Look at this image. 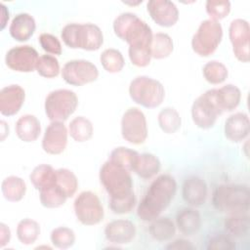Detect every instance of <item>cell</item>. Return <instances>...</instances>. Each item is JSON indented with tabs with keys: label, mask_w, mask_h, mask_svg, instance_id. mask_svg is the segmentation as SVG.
<instances>
[{
	"label": "cell",
	"mask_w": 250,
	"mask_h": 250,
	"mask_svg": "<svg viewBox=\"0 0 250 250\" xmlns=\"http://www.w3.org/2000/svg\"><path fill=\"white\" fill-rule=\"evenodd\" d=\"M177 190L175 179L168 175L158 176L149 186L145 197L137 208L138 217L145 222H151L158 218L174 198Z\"/></svg>",
	"instance_id": "obj_1"
},
{
	"label": "cell",
	"mask_w": 250,
	"mask_h": 250,
	"mask_svg": "<svg viewBox=\"0 0 250 250\" xmlns=\"http://www.w3.org/2000/svg\"><path fill=\"white\" fill-rule=\"evenodd\" d=\"M117 37L129 44V48L150 47L152 31L149 25L133 13H122L113 21Z\"/></svg>",
	"instance_id": "obj_2"
},
{
	"label": "cell",
	"mask_w": 250,
	"mask_h": 250,
	"mask_svg": "<svg viewBox=\"0 0 250 250\" xmlns=\"http://www.w3.org/2000/svg\"><path fill=\"white\" fill-rule=\"evenodd\" d=\"M63 43L71 49L97 51L104 43L101 28L94 23H67L61 31Z\"/></svg>",
	"instance_id": "obj_3"
},
{
	"label": "cell",
	"mask_w": 250,
	"mask_h": 250,
	"mask_svg": "<svg viewBox=\"0 0 250 250\" xmlns=\"http://www.w3.org/2000/svg\"><path fill=\"white\" fill-rule=\"evenodd\" d=\"M216 210L228 214H241L249 208V189L242 185H221L212 197Z\"/></svg>",
	"instance_id": "obj_4"
},
{
	"label": "cell",
	"mask_w": 250,
	"mask_h": 250,
	"mask_svg": "<svg viewBox=\"0 0 250 250\" xmlns=\"http://www.w3.org/2000/svg\"><path fill=\"white\" fill-rule=\"evenodd\" d=\"M100 181L109 199H123L134 192L130 172L109 160L101 167Z\"/></svg>",
	"instance_id": "obj_5"
},
{
	"label": "cell",
	"mask_w": 250,
	"mask_h": 250,
	"mask_svg": "<svg viewBox=\"0 0 250 250\" xmlns=\"http://www.w3.org/2000/svg\"><path fill=\"white\" fill-rule=\"evenodd\" d=\"M129 95L136 104L146 108H154L162 104L165 90L158 80L142 75L131 81Z\"/></svg>",
	"instance_id": "obj_6"
},
{
	"label": "cell",
	"mask_w": 250,
	"mask_h": 250,
	"mask_svg": "<svg viewBox=\"0 0 250 250\" xmlns=\"http://www.w3.org/2000/svg\"><path fill=\"white\" fill-rule=\"evenodd\" d=\"M77 105L78 98L73 91L58 89L47 95L44 109L49 120L63 122L75 111Z\"/></svg>",
	"instance_id": "obj_7"
},
{
	"label": "cell",
	"mask_w": 250,
	"mask_h": 250,
	"mask_svg": "<svg viewBox=\"0 0 250 250\" xmlns=\"http://www.w3.org/2000/svg\"><path fill=\"white\" fill-rule=\"evenodd\" d=\"M223 38V28L219 21L208 19L203 21L191 39V48L200 57L212 55Z\"/></svg>",
	"instance_id": "obj_8"
},
{
	"label": "cell",
	"mask_w": 250,
	"mask_h": 250,
	"mask_svg": "<svg viewBox=\"0 0 250 250\" xmlns=\"http://www.w3.org/2000/svg\"><path fill=\"white\" fill-rule=\"evenodd\" d=\"M223 113L217 100V89L207 90L194 100L191 105L193 123L201 129L212 128L219 115Z\"/></svg>",
	"instance_id": "obj_9"
},
{
	"label": "cell",
	"mask_w": 250,
	"mask_h": 250,
	"mask_svg": "<svg viewBox=\"0 0 250 250\" xmlns=\"http://www.w3.org/2000/svg\"><path fill=\"white\" fill-rule=\"evenodd\" d=\"M74 213L84 226H94L102 222L104 211L98 195L90 190L80 192L74 200Z\"/></svg>",
	"instance_id": "obj_10"
},
{
	"label": "cell",
	"mask_w": 250,
	"mask_h": 250,
	"mask_svg": "<svg viewBox=\"0 0 250 250\" xmlns=\"http://www.w3.org/2000/svg\"><path fill=\"white\" fill-rule=\"evenodd\" d=\"M121 135L132 145L145 143L147 137V125L144 112L137 107L128 108L121 119Z\"/></svg>",
	"instance_id": "obj_11"
},
{
	"label": "cell",
	"mask_w": 250,
	"mask_h": 250,
	"mask_svg": "<svg viewBox=\"0 0 250 250\" xmlns=\"http://www.w3.org/2000/svg\"><path fill=\"white\" fill-rule=\"evenodd\" d=\"M99 76L97 66L87 60H72L62 69V79L71 86H83L94 82Z\"/></svg>",
	"instance_id": "obj_12"
},
{
	"label": "cell",
	"mask_w": 250,
	"mask_h": 250,
	"mask_svg": "<svg viewBox=\"0 0 250 250\" xmlns=\"http://www.w3.org/2000/svg\"><path fill=\"white\" fill-rule=\"evenodd\" d=\"M39 56L37 51L29 45H21L11 48L6 56V65L17 72H32L36 69Z\"/></svg>",
	"instance_id": "obj_13"
},
{
	"label": "cell",
	"mask_w": 250,
	"mask_h": 250,
	"mask_svg": "<svg viewBox=\"0 0 250 250\" xmlns=\"http://www.w3.org/2000/svg\"><path fill=\"white\" fill-rule=\"evenodd\" d=\"M229 36L235 58L242 62H248L250 60V28L248 21L242 19L233 20L229 24Z\"/></svg>",
	"instance_id": "obj_14"
},
{
	"label": "cell",
	"mask_w": 250,
	"mask_h": 250,
	"mask_svg": "<svg viewBox=\"0 0 250 250\" xmlns=\"http://www.w3.org/2000/svg\"><path fill=\"white\" fill-rule=\"evenodd\" d=\"M67 129L63 122L52 121L45 130L42 139V148L53 155L61 154L67 145Z\"/></svg>",
	"instance_id": "obj_15"
},
{
	"label": "cell",
	"mask_w": 250,
	"mask_h": 250,
	"mask_svg": "<svg viewBox=\"0 0 250 250\" xmlns=\"http://www.w3.org/2000/svg\"><path fill=\"white\" fill-rule=\"evenodd\" d=\"M147 12L153 21L163 27L173 26L179 19L177 6L168 0H150L146 4Z\"/></svg>",
	"instance_id": "obj_16"
},
{
	"label": "cell",
	"mask_w": 250,
	"mask_h": 250,
	"mask_svg": "<svg viewBox=\"0 0 250 250\" xmlns=\"http://www.w3.org/2000/svg\"><path fill=\"white\" fill-rule=\"evenodd\" d=\"M25 92L17 84L5 86L0 91V112L5 116L17 114L23 104Z\"/></svg>",
	"instance_id": "obj_17"
},
{
	"label": "cell",
	"mask_w": 250,
	"mask_h": 250,
	"mask_svg": "<svg viewBox=\"0 0 250 250\" xmlns=\"http://www.w3.org/2000/svg\"><path fill=\"white\" fill-rule=\"evenodd\" d=\"M104 235L113 244H127L134 239L136 227L129 220H115L106 225Z\"/></svg>",
	"instance_id": "obj_18"
},
{
	"label": "cell",
	"mask_w": 250,
	"mask_h": 250,
	"mask_svg": "<svg viewBox=\"0 0 250 250\" xmlns=\"http://www.w3.org/2000/svg\"><path fill=\"white\" fill-rule=\"evenodd\" d=\"M249 117L244 112L231 114L225 122V136L232 143H239L249 135Z\"/></svg>",
	"instance_id": "obj_19"
},
{
	"label": "cell",
	"mask_w": 250,
	"mask_h": 250,
	"mask_svg": "<svg viewBox=\"0 0 250 250\" xmlns=\"http://www.w3.org/2000/svg\"><path fill=\"white\" fill-rule=\"evenodd\" d=\"M35 28L36 23L34 18L27 13H20L12 20L9 32L15 40L24 42L33 35Z\"/></svg>",
	"instance_id": "obj_20"
},
{
	"label": "cell",
	"mask_w": 250,
	"mask_h": 250,
	"mask_svg": "<svg viewBox=\"0 0 250 250\" xmlns=\"http://www.w3.org/2000/svg\"><path fill=\"white\" fill-rule=\"evenodd\" d=\"M183 197L191 206L204 204L207 197L206 183L198 177L188 178L183 185Z\"/></svg>",
	"instance_id": "obj_21"
},
{
	"label": "cell",
	"mask_w": 250,
	"mask_h": 250,
	"mask_svg": "<svg viewBox=\"0 0 250 250\" xmlns=\"http://www.w3.org/2000/svg\"><path fill=\"white\" fill-rule=\"evenodd\" d=\"M15 130L18 138L22 142H34L41 133L40 121L35 115L24 114L17 120Z\"/></svg>",
	"instance_id": "obj_22"
},
{
	"label": "cell",
	"mask_w": 250,
	"mask_h": 250,
	"mask_svg": "<svg viewBox=\"0 0 250 250\" xmlns=\"http://www.w3.org/2000/svg\"><path fill=\"white\" fill-rule=\"evenodd\" d=\"M176 223L179 230L185 235H192L201 226L200 214L193 208H184L177 214Z\"/></svg>",
	"instance_id": "obj_23"
},
{
	"label": "cell",
	"mask_w": 250,
	"mask_h": 250,
	"mask_svg": "<svg viewBox=\"0 0 250 250\" xmlns=\"http://www.w3.org/2000/svg\"><path fill=\"white\" fill-rule=\"evenodd\" d=\"M161 167L160 160L151 153H142L138 155L133 171L142 179L147 180L155 176Z\"/></svg>",
	"instance_id": "obj_24"
},
{
	"label": "cell",
	"mask_w": 250,
	"mask_h": 250,
	"mask_svg": "<svg viewBox=\"0 0 250 250\" xmlns=\"http://www.w3.org/2000/svg\"><path fill=\"white\" fill-rule=\"evenodd\" d=\"M1 191L6 200L10 202H18L23 198L26 191V185L21 178L18 176H9L3 180Z\"/></svg>",
	"instance_id": "obj_25"
},
{
	"label": "cell",
	"mask_w": 250,
	"mask_h": 250,
	"mask_svg": "<svg viewBox=\"0 0 250 250\" xmlns=\"http://www.w3.org/2000/svg\"><path fill=\"white\" fill-rule=\"evenodd\" d=\"M217 100L222 111H231L237 107L241 100L239 88L232 84H227L217 89Z\"/></svg>",
	"instance_id": "obj_26"
},
{
	"label": "cell",
	"mask_w": 250,
	"mask_h": 250,
	"mask_svg": "<svg viewBox=\"0 0 250 250\" xmlns=\"http://www.w3.org/2000/svg\"><path fill=\"white\" fill-rule=\"evenodd\" d=\"M68 133L75 142L83 143L92 138L94 127L88 118L84 116H77L70 121Z\"/></svg>",
	"instance_id": "obj_27"
},
{
	"label": "cell",
	"mask_w": 250,
	"mask_h": 250,
	"mask_svg": "<svg viewBox=\"0 0 250 250\" xmlns=\"http://www.w3.org/2000/svg\"><path fill=\"white\" fill-rule=\"evenodd\" d=\"M148 230L152 238L155 240L166 241L175 235L176 226L171 219L167 217H161L151 221Z\"/></svg>",
	"instance_id": "obj_28"
},
{
	"label": "cell",
	"mask_w": 250,
	"mask_h": 250,
	"mask_svg": "<svg viewBox=\"0 0 250 250\" xmlns=\"http://www.w3.org/2000/svg\"><path fill=\"white\" fill-rule=\"evenodd\" d=\"M56 179V170L48 164H40L36 166L29 175V180L37 190L55 184Z\"/></svg>",
	"instance_id": "obj_29"
},
{
	"label": "cell",
	"mask_w": 250,
	"mask_h": 250,
	"mask_svg": "<svg viewBox=\"0 0 250 250\" xmlns=\"http://www.w3.org/2000/svg\"><path fill=\"white\" fill-rule=\"evenodd\" d=\"M39 198L42 206L46 208H58L63 205L67 199L65 193L57 185V182L40 189Z\"/></svg>",
	"instance_id": "obj_30"
},
{
	"label": "cell",
	"mask_w": 250,
	"mask_h": 250,
	"mask_svg": "<svg viewBox=\"0 0 250 250\" xmlns=\"http://www.w3.org/2000/svg\"><path fill=\"white\" fill-rule=\"evenodd\" d=\"M40 234L39 224L29 218L22 219L17 226V237L21 244H33Z\"/></svg>",
	"instance_id": "obj_31"
},
{
	"label": "cell",
	"mask_w": 250,
	"mask_h": 250,
	"mask_svg": "<svg viewBox=\"0 0 250 250\" xmlns=\"http://www.w3.org/2000/svg\"><path fill=\"white\" fill-rule=\"evenodd\" d=\"M174 49L172 38L163 32H157L152 35L150 51L151 58L161 60L169 57Z\"/></svg>",
	"instance_id": "obj_32"
},
{
	"label": "cell",
	"mask_w": 250,
	"mask_h": 250,
	"mask_svg": "<svg viewBox=\"0 0 250 250\" xmlns=\"http://www.w3.org/2000/svg\"><path fill=\"white\" fill-rule=\"evenodd\" d=\"M157 121L160 129L166 134L177 132L182 124V119L179 112L174 107H164L157 116Z\"/></svg>",
	"instance_id": "obj_33"
},
{
	"label": "cell",
	"mask_w": 250,
	"mask_h": 250,
	"mask_svg": "<svg viewBox=\"0 0 250 250\" xmlns=\"http://www.w3.org/2000/svg\"><path fill=\"white\" fill-rule=\"evenodd\" d=\"M138 155L139 153L136 150L125 146H118L110 152L108 160L131 172L134 169Z\"/></svg>",
	"instance_id": "obj_34"
},
{
	"label": "cell",
	"mask_w": 250,
	"mask_h": 250,
	"mask_svg": "<svg viewBox=\"0 0 250 250\" xmlns=\"http://www.w3.org/2000/svg\"><path fill=\"white\" fill-rule=\"evenodd\" d=\"M227 233L233 237H242L247 234L249 229V218L247 215L232 214L224 223Z\"/></svg>",
	"instance_id": "obj_35"
},
{
	"label": "cell",
	"mask_w": 250,
	"mask_h": 250,
	"mask_svg": "<svg viewBox=\"0 0 250 250\" xmlns=\"http://www.w3.org/2000/svg\"><path fill=\"white\" fill-rule=\"evenodd\" d=\"M101 63L104 70L109 73H117L122 70L125 65V61L121 52L117 49H105L100 57Z\"/></svg>",
	"instance_id": "obj_36"
},
{
	"label": "cell",
	"mask_w": 250,
	"mask_h": 250,
	"mask_svg": "<svg viewBox=\"0 0 250 250\" xmlns=\"http://www.w3.org/2000/svg\"><path fill=\"white\" fill-rule=\"evenodd\" d=\"M202 73L208 83L215 85L223 83L229 75L227 66L218 61H210L206 62L202 68Z\"/></svg>",
	"instance_id": "obj_37"
},
{
	"label": "cell",
	"mask_w": 250,
	"mask_h": 250,
	"mask_svg": "<svg viewBox=\"0 0 250 250\" xmlns=\"http://www.w3.org/2000/svg\"><path fill=\"white\" fill-rule=\"evenodd\" d=\"M57 185L65 193L66 197H72L78 188V180L74 173L66 168H60L56 170Z\"/></svg>",
	"instance_id": "obj_38"
},
{
	"label": "cell",
	"mask_w": 250,
	"mask_h": 250,
	"mask_svg": "<svg viewBox=\"0 0 250 250\" xmlns=\"http://www.w3.org/2000/svg\"><path fill=\"white\" fill-rule=\"evenodd\" d=\"M36 70L38 74L45 78L57 77L60 73V63L56 57L52 55H42L39 57Z\"/></svg>",
	"instance_id": "obj_39"
},
{
	"label": "cell",
	"mask_w": 250,
	"mask_h": 250,
	"mask_svg": "<svg viewBox=\"0 0 250 250\" xmlns=\"http://www.w3.org/2000/svg\"><path fill=\"white\" fill-rule=\"evenodd\" d=\"M50 238L55 247L60 249H67L74 244L75 233L69 228L59 227L52 230Z\"/></svg>",
	"instance_id": "obj_40"
},
{
	"label": "cell",
	"mask_w": 250,
	"mask_h": 250,
	"mask_svg": "<svg viewBox=\"0 0 250 250\" xmlns=\"http://www.w3.org/2000/svg\"><path fill=\"white\" fill-rule=\"evenodd\" d=\"M206 12L210 16L211 20L219 21L226 18L230 12V2L229 1H218L209 0L205 5Z\"/></svg>",
	"instance_id": "obj_41"
},
{
	"label": "cell",
	"mask_w": 250,
	"mask_h": 250,
	"mask_svg": "<svg viewBox=\"0 0 250 250\" xmlns=\"http://www.w3.org/2000/svg\"><path fill=\"white\" fill-rule=\"evenodd\" d=\"M38 41L42 49L52 55H61L62 54V44L58 37L51 33H41L38 37Z\"/></svg>",
	"instance_id": "obj_42"
},
{
	"label": "cell",
	"mask_w": 250,
	"mask_h": 250,
	"mask_svg": "<svg viewBox=\"0 0 250 250\" xmlns=\"http://www.w3.org/2000/svg\"><path fill=\"white\" fill-rule=\"evenodd\" d=\"M136 205L135 193H131L129 196L123 199H109L108 206L114 214H128L130 213Z\"/></svg>",
	"instance_id": "obj_43"
},
{
	"label": "cell",
	"mask_w": 250,
	"mask_h": 250,
	"mask_svg": "<svg viewBox=\"0 0 250 250\" xmlns=\"http://www.w3.org/2000/svg\"><path fill=\"white\" fill-rule=\"evenodd\" d=\"M207 248L215 250H230L235 248V244L229 236L216 235L209 240Z\"/></svg>",
	"instance_id": "obj_44"
},
{
	"label": "cell",
	"mask_w": 250,
	"mask_h": 250,
	"mask_svg": "<svg viewBox=\"0 0 250 250\" xmlns=\"http://www.w3.org/2000/svg\"><path fill=\"white\" fill-rule=\"evenodd\" d=\"M11 239V230L7 225L4 223L0 224V246L4 247L10 242Z\"/></svg>",
	"instance_id": "obj_45"
},
{
	"label": "cell",
	"mask_w": 250,
	"mask_h": 250,
	"mask_svg": "<svg viewBox=\"0 0 250 250\" xmlns=\"http://www.w3.org/2000/svg\"><path fill=\"white\" fill-rule=\"evenodd\" d=\"M167 249H183V250H187V249H194V246L188 240L186 239H177L175 240L173 243L169 244L167 247Z\"/></svg>",
	"instance_id": "obj_46"
},
{
	"label": "cell",
	"mask_w": 250,
	"mask_h": 250,
	"mask_svg": "<svg viewBox=\"0 0 250 250\" xmlns=\"http://www.w3.org/2000/svg\"><path fill=\"white\" fill-rule=\"evenodd\" d=\"M1 29H4L6 26V23L9 20V11L7 10L6 6H4V4H1Z\"/></svg>",
	"instance_id": "obj_47"
}]
</instances>
